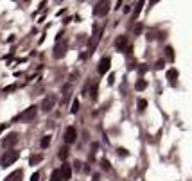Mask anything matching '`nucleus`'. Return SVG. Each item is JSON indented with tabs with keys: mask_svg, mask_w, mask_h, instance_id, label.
<instances>
[{
	"mask_svg": "<svg viewBox=\"0 0 192 181\" xmlns=\"http://www.w3.org/2000/svg\"><path fill=\"white\" fill-rule=\"evenodd\" d=\"M22 178H23V172H22V171H14V172H11L4 181H22Z\"/></svg>",
	"mask_w": 192,
	"mask_h": 181,
	"instance_id": "obj_11",
	"label": "nucleus"
},
{
	"mask_svg": "<svg viewBox=\"0 0 192 181\" xmlns=\"http://www.w3.org/2000/svg\"><path fill=\"white\" fill-rule=\"evenodd\" d=\"M110 11V2H99L93 9V14L95 16H106Z\"/></svg>",
	"mask_w": 192,
	"mask_h": 181,
	"instance_id": "obj_3",
	"label": "nucleus"
},
{
	"mask_svg": "<svg viewBox=\"0 0 192 181\" xmlns=\"http://www.w3.org/2000/svg\"><path fill=\"white\" fill-rule=\"evenodd\" d=\"M119 154H120V156H128V151H126L124 147H120V149H119Z\"/></svg>",
	"mask_w": 192,
	"mask_h": 181,
	"instance_id": "obj_25",
	"label": "nucleus"
},
{
	"mask_svg": "<svg viewBox=\"0 0 192 181\" xmlns=\"http://www.w3.org/2000/svg\"><path fill=\"white\" fill-rule=\"evenodd\" d=\"M165 54H167V57L173 61L174 59V52H173V47H165Z\"/></svg>",
	"mask_w": 192,
	"mask_h": 181,
	"instance_id": "obj_18",
	"label": "nucleus"
},
{
	"mask_svg": "<svg viewBox=\"0 0 192 181\" xmlns=\"http://www.w3.org/2000/svg\"><path fill=\"white\" fill-rule=\"evenodd\" d=\"M66 52V41H58V45L54 47V57H63Z\"/></svg>",
	"mask_w": 192,
	"mask_h": 181,
	"instance_id": "obj_6",
	"label": "nucleus"
},
{
	"mask_svg": "<svg viewBox=\"0 0 192 181\" xmlns=\"http://www.w3.org/2000/svg\"><path fill=\"white\" fill-rule=\"evenodd\" d=\"M36 115H38V106H29L27 109H23L16 117V120H20V122H31V120L36 118Z\"/></svg>",
	"mask_w": 192,
	"mask_h": 181,
	"instance_id": "obj_1",
	"label": "nucleus"
},
{
	"mask_svg": "<svg viewBox=\"0 0 192 181\" xmlns=\"http://www.w3.org/2000/svg\"><path fill=\"white\" fill-rule=\"evenodd\" d=\"M97 88H99V86H97V83H93V86H92V92H90V93H92V99H93V101L97 99Z\"/></svg>",
	"mask_w": 192,
	"mask_h": 181,
	"instance_id": "obj_20",
	"label": "nucleus"
},
{
	"mask_svg": "<svg viewBox=\"0 0 192 181\" xmlns=\"http://www.w3.org/2000/svg\"><path fill=\"white\" fill-rule=\"evenodd\" d=\"M102 167H104V169H110V163H108L106 160H102Z\"/></svg>",
	"mask_w": 192,
	"mask_h": 181,
	"instance_id": "obj_27",
	"label": "nucleus"
},
{
	"mask_svg": "<svg viewBox=\"0 0 192 181\" xmlns=\"http://www.w3.org/2000/svg\"><path fill=\"white\" fill-rule=\"evenodd\" d=\"M176 77H178V70L176 68H171V70H167V79H169V83L173 81H176Z\"/></svg>",
	"mask_w": 192,
	"mask_h": 181,
	"instance_id": "obj_12",
	"label": "nucleus"
},
{
	"mask_svg": "<svg viewBox=\"0 0 192 181\" xmlns=\"http://www.w3.org/2000/svg\"><path fill=\"white\" fill-rule=\"evenodd\" d=\"M31 181H40V172H34V174L31 176Z\"/></svg>",
	"mask_w": 192,
	"mask_h": 181,
	"instance_id": "obj_24",
	"label": "nucleus"
},
{
	"mask_svg": "<svg viewBox=\"0 0 192 181\" xmlns=\"http://www.w3.org/2000/svg\"><path fill=\"white\" fill-rule=\"evenodd\" d=\"M110 65H111V59L110 57H102L101 61H99V66H97V72L102 75V74H106L108 70H110Z\"/></svg>",
	"mask_w": 192,
	"mask_h": 181,
	"instance_id": "obj_7",
	"label": "nucleus"
},
{
	"mask_svg": "<svg viewBox=\"0 0 192 181\" xmlns=\"http://www.w3.org/2000/svg\"><path fill=\"white\" fill-rule=\"evenodd\" d=\"M77 140V131H75V127H66V131H65V144H74Z\"/></svg>",
	"mask_w": 192,
	"mask_h": 181,
	"instance_id": "obj_4",
	"label": "nucleus"
},
{
	"mask_svg": "<svg viewBox=\"0 0 192 181\" xmlns=\"http://www.w3.org/2000/svg\"><path fill=\"white\" fill-rule=\"evenodd\" d=\"M59 171H61V178H63V181H68L70 178H72V167H70V165L65 163Z\"/></svg>",
	"mask_w": 192,
	"mask_h": 181,
	"instance_id": "obj_9",
	"label": "nucleus"
},
{
	"mask_svg": "<svg viewBox=\"0 0 192 181\" xmlns=\"http://www.w3.org/2000/svg\"><path fill=\"white\" fill-rule=\"evenodd\" d=\"M115 47L119 50H126V47H128V36H119L115 39Z\"/></svg>",
	"mask_w": 192,
	"mask_h": 181,
	"instance_id": "obj_10",
	"label": "nucleus"
},
{
	"mask_svg": "<svg viewBox=\"0 0 192 181\" xmlns=\"http://www.w3.org/2000/svg\"><path fill=\"white\" fill-rule=\"evenodd\" d=\"M137 106H138V109L142 111V109H146V106H147V101H144V99H140V101L137 102Z\"/></svg>",
	"mask_w": 192,
	"mask_h": 181,
	"instance_id": "obj_21",
	"label": "nucleus"
},
{
	"mask_svg": "<svg viewBox=\"0 0 192 181\" xmlns=\"http://www.w3.org/2000/svg\"><path fill=\"white\" fill-rule=\"evenodd\" d=\"M40 145H41V149H47L49 145H50V136L47 135V136H43L41 138V142H40Z\"/></svg>",
	"mask_w": 192,
	"mask_h": 181,
	"instance_id": "obj_15",
	"label": "nucleus"
},
{
	"mask_svg": "<svg viewBox=\"0 0 192 181\" xmlns=\"http://www.w3.org/2000/svg\"><path fill=\"white\" fill-rule=\"evenodd\" d=\"M54 104H56V97H54V95H49V97H45V99L41 101V109H43V111H50V109L54 108Z\"/></svg>",
	"mask_w": 192,
	"mask_h": 181,
	"instance_id": "obj_5",
	"label": "nucleus"
},
{
	"mask_svg": "<svg viewBox=\"0 0 192 181\" xmlns=\"http://www.w3.org/2000/svg\"><path fill=\"white\" fill-rule=\"evenodd\" d=\"M142 7H144V2H138V4H137V5H135V14H133V16H135V18H137V16H138V13H140V9H142Z\"/></svg>",
	"mask_w": 192,
	"mask_h": 181,
	"instance_id": "obj_19",
	"label": "nucleus"
},
{
	"mask_svg": "<svg viewBox=\"0 0 192 181\" xmlns=\"http://www.w3.org/2000/svg\"><path fill=\"white\" fill-rule=\"evenodd\" d=\"M41 160H43V156H41V154H36V156H31L29 163H31V165H36V163H40Z\"/></svg>",
	"mask_w": 192,
	"mask_h": 181,
	"instance_id": "obj_17",
	"label": "nucleus"
},
{
	"mask_svg": "<svg viewBox=\"0 0 192 181\" xmlns=\"http://www.w3.org/2000/svg\"><path fill=\"white\" fill-rule=\"evenodd\" d=\"M155 66H156V68H158V70H162V68H164V66H165V61H164V59H158V61H156V63H155Z\"/></svg>",
	"mask_w": 192,
	"mask_h": 181,
	"instance_id": "obj_23",
	"label": "nucleus"
},
{
	"mask_svg": "<svg viewBox=\"0 0 192 181\" xmlns=\"http://www.w3.org/2000/svg\"><path fill=\"white\" fill-rule=\"evenodd\" d=\"M70 111H72V113H77V111H79V101H74V102H72Z\"/></svg>",
	"mask_w": 192,
	"mask_h": 181,
	"instance_id": "obj_22",
	"label": "nucleus"
},
{
	"mask_svg": "<svg viewBox=\"0 0 192 181\" xmlns=\"http://www.w3.org/2000/svg\"><path fill=\"white\" fill-rule=\"evenodd\" d=\"M58 156H59V160H66V156H68V149H66V147H61L59 153H58Z\"/></svg>",
	"mask_w": 192,
	"mask_h": 181,
	"instance_id": "obj_16",
	"label": "nucleus"
},
{
	"mask_svg": "<svg viewBox=\"0 0 192 181\" xmlns=\"http://www.w3.org/2000/svg\"><path fill=\"white\" fill-rule=\"evenodd\" d=\"M50 181H63V178H61V171H59V169L52 171V174H50Z\"/></svg>",
	"mask_w": 192,
	"mask_h": 181,
	"instance_id": "obj_13",
	"label": "nucleus"
},
{
	"mask_svg": "<svg viewBox=\"0 0 192 181\" xmlns=\"http://www.w3.org/2000/svg\"><path fill=\"white\" fill-rule=\"evenodd\" d=\"M16 142H18V135H16V133H11V135H7V136L2 140V145H4L5 149H9V147H13Z\"/></svg>",
	"mask_w": 192,
	"mask_h": 181,
	"instance_id": "obj_8",
	"label": "nucleus"
},
{
	"mask_svg": "<svg viewBox=\"0 0 192 181\" xmlns=\"http://www.w3.org/2000/svg\"><path fill=\"white\" fill-rule=\"evenodd\" d=\"M146 86H147L146 79H138V81H137V84H135V90H137V92H142Z\"/></svg>",
	"mask_w": 192,
	"mask_h": 181,
	"instance_id": "obj_14",
	"label": "nucleus"
},
{
	"mask_svg": "<svg viewBox=\"0 0 192 181\" xmlns=\"http://www.w3.org/2000/svg\"><path fill=\"white\" fill-rule=\"evenodd\" d=\"M18 156H20L18 151H5V154L0 158V165L2 167H9V165H13L18 160Z\"/></svg>",
	"mask_w": 192,
	"mask_h": 181,
	"instance_id": "obj_2",
	"label": "nucleus"
},
{
	"mask_svg": "<svg viewBox=\"0 0 192 181\" xmlns=\"http://www.w3.org/2000/svg\"><path fill=\"white\" fill-rule=\"evenodd\" d=\"M135 32H137V34H138V32H142V25H140V23L135 27Z\"/></svg>",
	"mask_w": 192,
	"mask_h": 181,
	"instance_id": "obj_26",
	"label": "nucleus"
}]
</instances>
